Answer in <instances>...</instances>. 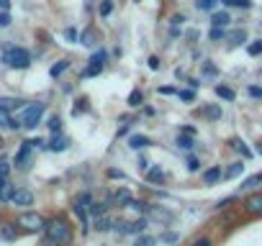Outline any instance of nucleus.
Returning a JSON list of instances; mask_svg holds the SVG:
<instances>
[{
  "instance_id": "13d9d810",
  "label": "nucleus",
  "mask_w": 262,
  "mask_h": 246,
  "mask_svg": "<svg viewBox=\"0 0 262 246\" xmlns=\"http://www.w3.org/2000/svg\"><path fill=\"white\" fill-rule=\"evenodd\" d=\"M257 154H262V141H259V144H257Z\"/></svg>"
},
{
  "instance_id": "423d86ee",
  "label": "nucleus",
  "mask_w": 262,
  "mask_h": 246,
  "mask_svg": "<svg viewBox=\"0 0 262 246\" xmlns=\"http://www.w3.org/2000/svg\"><path fill=\"white\" fill-rule=\"evenodd\" d=\"M105 59H108V54L100 49L98 54H93V57H90V64H88V69H85L82 75H85V77H95V75H100V72H103V64H105Z\"/></svg>"
},
{
  "instance_id": "c03bdc74",
  "label": "nucleus",
  "mask_w": 262,
  "mask_h": 246,
  "mask_svg": "<svg viewBox=\"0 0 262 246\" xmlns=\"http://www.w3.org/2000/svg\"><path fill=\"white\" fill-rule=\"evenodd\" d=\"M160 241H165V243H175V241H178V236H175V233H162V236H160Z\"/></svg>"
},
{
  "instance_id": "49530a36",
  "label": "nucleus",
  "mask_w": 262,
  "mask_h": 246,
  "mask_svg": "<svg viewBox=\"0 0 262 246\" xmlns=\"http://www.w3.org/2000/svg\"><path fill=\"white\" fill-rule=\"evenodd\" d=\"M193 246H211V238L201 236V238H195V241H193Z\"/></svg>"
},
{
  "instance_id": "0eeeda50",
  "label": "nucleus",
  "mask_w": 262,
  "mask_h": 246,
  "mask_svg": "<svg viewBox=\"0 0 262 246\" xmlns=\"http://www.w3.org/2000/svg\"><path fill=\"white\" fill-rule=\"evenodd\" d=\"M31 141H24L21 144V149H18V154H16V167L18 169H29V164H31Z\"/></svg>"
},
{
  "instance_id": "a19ab883",
  "label": "nucleus",
  "mask_w": 262,
  "mask_h": 246,
  "mask_svg": "<svg viewBox=\"0 0 262 246\" xmlns=\"http://www.w3.org/2000/svg\"><path fill=\"white\" fill-rule=\"evenodd\" d=\"M249 97H254V100H262V87H257V85H249Z\"/></svg>"
},
{
  "instance_id": "ddd939ff",
  "label": "nucleus",
  "mask_w": 262,
  "mask_h": 246,
  "mask_svg": "<svg viewBox=\"0 0 262 246\" xmlns=\"http://www.w3.org/2000/svg\"><path fill=\"white\" fill-rule=\"evenodd\" d=\"M18 126H21V120H13L11 110L0 108V129H18Z\"/></svg>"
},
{
  "instance_id": "6ab92c4d",
  "label": "nucleus",
  "mask_w": 262,
  "mask_h": 246,
  "mask_svg": "<svg viewBox=\"0 0 262 246\" xmlns=\"http://www.w3.org/2000/svg\"><path fill=\"white\" fill-rule=\"evenodd\" d=\"M0 236H3L6 241H16V238H18V228H16V223H6L3 228H0Z\"/></svg>"
},
{
  "instance_id": "3c124183",
  "label": "nucleus",
  "mask_w": 262,
  "mask_h": 246,
  "mask_svg": "<svg viewBox=\"0 0 262 246\" xmlns=\"http://www.w3.org/2000/svg\"><path fill=\"white\" fill-rule=\"evenodd\" d=\"M149 69H160V57H149Z\"/></svg>"
},
{
  "instance_id": "f8f14e48",
  "label": "nucleus",
  "mask_w": 262,
  "mask_h": 246,
  "mask_svg": "<svg viewBox=\"0 0 262 246\" xmlns=\"http://www.w3.org/2000/svg\"><path fill=\"white\" fill-rule=\"evenodd\" d=\"M111 203L113 205H118V208H128V203H131V195H128V190H116L113 195H111Z\"/></svg>"
},
{
  "instance_id": "4c0bfd02",
  "label": "nucleus",
  "mask_w": 262,
  "mask_h": 246,
  "mask_svg": "<svg viewBox=\"0 0 262 246\" xmlns=\"http://www.w3.org/2000/svg\"><path fill=\"white\" fill-rule=\"evenodd\" d=\"M113 13V0H103L100 3V16H111Z\"/></svg>"
},
{
  "instance_id": "6e6552de",
  "label": "nucleus",
  "mask_w": 262,
  "mask_h": 246,
  "mask_svg": "<svg viewBox=\"0 0 262 246\" xmlns=\"http://www.w3.org/2000/svg\"><path fill=\"white\" fill-rule=\"evenodd\" d=\"M244 213H249V215H259L262 213V192H254V195H249V198H244Z\"/></svg>"
},
{
  "instance_id": "aec40b11",
  "label": "nucleus",
  "mask_w": 262,
  "mask_h": 246,
  "mask_svg": "<svg viewBox=\"0 0 262 246\" xmlns=\"http://www.w3.org/2000/svg\"><path fill=\"white\" fill-rule=\"evenodd\" d=\"M80 41H82L85 46H95V44H98V34H95V29H85V31L80 34Z\"/></svg>"
},
{
  "instance_id": "864d4df0",
  "label": "nucleus",
  "mask_w": 262,
  "mask_h": 246,
  "mask_svg": "<svg viewBox=\"0 0 262 246\" xmlns=\"http://www.w3.org/2000/svg\"><path fill=\"white\" fill-rule=\"evenodd\" d=\"M82 110H85V100H80V105H75V108H72V113H75V115H77V113H82Z\"/></svg>"
},
{
  "instance_id": "f03ea898",
  "label": "nucleus",
  "mask_w": 262,
  "mask_h": 246,
  "mask_svg": "<svg viewBox=\"0 0 262 246\" xmlns=\"http://www.w3.org/2000/svg\"><path fill=\"white\" fill-rule=\"evenodd\" d=\"M3 62L8 67H13V69H26L31 64V54L26 49H21V46H8L3 52Z\"/></svg>"
},
{
  "instance_id": "58836bf2",
  "label": "nucleus",
  "mask_w": 262,
  "mask_h": 246,
  "mask_svg": "<svg viewBox=\"0 0 262 246\" xmlns=\"http://www.w3.org/2000/svg\"><path fill=\"white\" fill-rule=\"evenodd\" d=\"M8 172H11L8 159H0V180H8Z\"/></svg>"
},
{
  "instance_id": "9b49d317",
  "label": "nucleus",
  "mask_w": 262,
  "mask_h": 246,
  "mask_svg": "<svg viewBox=\"0 0 262 246\" xmlns=\"http://www.w3.org/2000/svg\"><path fill=\"white\" fill-rule=\"evenodd\" d=\"M67 146H70V141H67L62 134H54V136L49 139V144H47V149H49V152H64Z\"/></svg>"
},
{
  "instance_id": "bf43d9fd",
  "label": "nucleus",
  "mask_w": 262,
  "mask_h": 246,
  "mask_svg": "<svg viewBox=\"0 0 262 246\" xmlns=\"http://www.w3.org/2000/svg\"><path fill=\"white\" fill-rule=\"evenodd\" d=\"M259 177H262V172H259Z\"/></svg>"
},
{
  "instance_id": "20e7f679",
  "label": "nucleus",
  "mask_w": 262,
  "mask_h": 246,
  "mask_svg": "<svg viewBox=\"0 0 262 246\" xmlns=\"http://www.w3.org/2000/svg\"><path fill=\"white\" fill-rule=\"evenodd\" d=\"M44 115V103H31L24 108V115H21V126L24 129H36L39 120Z\"/></svg>"
},
{
  "instance_id": "de8ad7c7",
  "label": "nucleus",
  "mask_w": 262,
  "mask_h": 246,
  "mask_svg": "<svg viewBox=\"0 0 262 246\" xmlns=\"http://www.w3.org/2000/svg\"><path fill=\"white\" fill-rule=\"evenodd\" d=\"M203 72H206V75H211V77H213V75H216V67H213V64H211V62H206V64H203Z\"/></svg>"
},
{
  "instance_id": "79ce46f5",
  "label": "nucleus",
  "mask_w": 262,
  "mask_h": 246,
  "mask_svg": "<svg viewBox=\"0 0 262 246\" xmlns=\"http://www.w3.org/2000/svg\"><path fill=\"white\" fill-rule=\"evenodd\" d=\"M0 26H3V29H6V26H11V13H8V11L0 13Z\"/></svg>"
},
{
  "instance_id": "72a5a7b5",
  "label": "nucleus",
  "mask_w": 262,
  "mask_h": 246,
  "mask_svg": "<svg viewBox=\"0 0 262 246\" xmlns=\"http://www.w3.org/2000/svg\"><path fill=\"white\" fill-rule=\"evenodd\" d=\"M208 36H211V41H221V39H226V31H224L221 26H213Z\"/></svg>"
},
{
  "instance_id": "f3484780",
  "label": "nucleus",
  "mask_w": 262,
  "mask_h": 246,
  "mask_svg": "<svg viewBox=\"0 0 262 246\" xmlns=\"http://www.w3.org/2000/svg\"><path fill=\"white\" fill-rule=\"evenodd\" d=\"M229 21H231V16L226 13V11H219V13H211V26H229Z\"/></svg>"
},
{
  "instance_id": "2f4dec72",
  "label": "nucleus",
  "mask_w": 262,
  "mask_h": 246,
  "mask_svg": "<svg viewBox=\"0 0 262 246\" xmlns=\"http://www.w3.org/2000/svg\"><path fill=\"white\" fill-rule=\"evenodd\" d=\"M47 126L52 129V134H59V131H62V118H59V115H52Z\"/></svg>"
},
{
  "instance_id": "a878e982",
  "label": "nucleus",
  "mask_w": 262,
  "mask_h": 246,
  "mask_svg": "<svg viewBox=\"0 0 262 246\" xmlns=\"http://www.w3.org/2000/svg\"><path fill=\"white\" fill-rule=\"evenodd\" d=\"M201 113H203L208 120H219V118H221V108H219V105H208V108H203Z\"/></svg>"
},
{
  "instance_id": "5701e85b",
  "label": "nucleus",
  "mask_w": 262,
  "mask_h": 246,
  "mask_svg": "<svg viewBox=\"0 0 262 246\" xmlns=\"http://www.w3.org/2000/svg\"><path fill=\"white\" fill-rule=\"evenodd\" d=\"M147 180H149V182H160V185H162V182H165V172H162L160 167H152V169H147Z\"/></svg>"
},
{
  "instance_id": "393cba45",
  "label": "nucleus",
  "mask_w": 262,
  "mask_h": 246,
  "mask_svg": "<svg viewBox=\"0 0 262 246\" xmlns=\"http://www.w3.org/2000/svg\"><path fill=\"white\" fill-rule=\"evenodd\" d=\"M21 105H24V100H18V97H0V108H6V110H13Z\"/></svg>"
},
{
  "instance_id": "a18cd8bd",
  "label": "nucleus",
  "mask_w": 262,
  "mask_h": 246,
  "mask_svg": "<svg viewBox=\"0 0 262 246\" xmlns=\"http://www.w3.org/2000/svg\"><path fill=\"white\" fill-rule=\"evenodd\" d=\"M178 95H180V97H183V100H188V103H190V100H193V97H195V95H193V90H180V92H178Z\"/></svg>"
},
{
  "instance_id": "c756f323",
  "label": "nucleus",
  "mask_w": 262,
  "mask_h": 246,
  "mask_svg": "<svg viewBox=\"0 0 262 246\" xmlns=\"http://www.w3.org/2000/svg\"><path fill=\"white\" fill-rule=\"evenodd\" d=\"M155 243H157V238L155 236H144V233H139L137 241H134V246H155Z\"/></svg>"
},
{
  "instance_id": "5fc2aeb1",
  "label": "nucleus",
  "mask_w": 262,
  "mask_h": 246,
  "mask_svg": "<svg viewBox=\"0 0 262 246\" xmlns=\"http://www.w3.org/2000/svg\"><path fill=\"white\" fill-rule=\"evenodd\" d=\"M139 169L147 172V169H149V162H147V159H139Z\"/></svg>"
},
{
  "instance_id": "09e8293b",
  "label": "nucleus",
  "mask_w": 262,
  "mask_h": 246,
  "mask_svg": "<svg viewBox=\"0 0 262 246\" xmlns=\"http://www.w3.org/2000/svg\"><path fill=\"white\" fill-rule=\"evenodd\" d=\"M234 6H239V8H252V0H234Z\"/></svg>"
},
{
  "instance_id": "39448f33",
  "label": "nucleus",
  "mask_w": 262,
  "mask_h": 246,
  "mask_svg": "<svg viewBox=\"0 0 262 246\" xmlns=\"http://www.w3.org/2000/svg\"><path fill=\"white\" fill-rule=\"evenodd\" d=\"M113 228L118 233H128V236H139L144 228H147V218L139 215L137 220H113Z\"/></svg>"
},
{
  "instance_id": "7ed1b4c3",
  "label": "nucleus",
  "mask_w": 262,
  "mask_h": 246,
  "mask_svg": "<svg viewBox=\"0 0 262 246\" xmlns=\"http://www.w3.org/2000/svg\"><path fill=\"white\" fill-rule=\"evenodd\" d=\"M16 226H18L21 231H26V233H36V231H44L47 220H44V215H41V213L26 210V213H21V215L16 218Z\"/></svg>"
},
{
  "instance_id": "8fccbe9b",
  "label": "nucleus",
  "mask_w": 262,
  "mask_h": 246,
  "mask_svg": "<svg viewBox=\"0 0 262 246\" xmlns=\"http://www.w3.org/2000/svg\"><path fill=\"white\" fill-rule=\"evenodd\" d=\"M64 36H67V41H75V39H77V31H75V29H67Z\"/></svg>"
},
{
  "instance_id": "6e6d98bb",
  "label": "nucleus",
  "mask_w": 262,
  "mask_h": 246,
  "mask_svg": "<svg viewBox=\"0 0 262 246\" xmlns=\"http://www.w3.org/2000/svg\"><path fill=\"white\" fill-rule=\"evenodd\" d=\"M180 134H190V136H195V129H190V126H185V129H180Z\"/></svg>"
},
{
  "instance_id": "4d7b16f0",
  "label": "nucleus",
  "mask_w": 262,
  "mask_h": 246,
  "mask_svg": "<svg viewBox=\"0 0 262 246\" xmlns=\"http://www.w3.org/2000/svg\"><path fill=\"white\" fill-rule=\"evenodd\" d=\"M0 8H3V11H8V8H11V0H0Z\"/></svg>"
},
{
  "instance_id": "f704fd0d",
  "label": "nucleus",
  "mask_w": 262,
  "mask_h": 246,
  "mask_svg": "<svg viewBox=\"0 0 262 246\" xmlns=\"http://www.w3.org/2000/svg\"><path fill=\"white\" fill-rule=\"evenodd\" d=\"M226 39H229L231 44H242V41H247V34H244V31H231Z\"/></svg>"
},
{
  "instance_id": "473e14b6",
  "label": "nucleus",
  "mask_w": 262,
  "mask_h": 246,
  "mask_svg": "<svg viewBox=\"0 0 262 246\" xmlns=\"http://www.w3.org/2000/svg\"><path fill=\"white\" fill-rule=\"evenodd\" d=\"M195 8L198 11H213L216 8V0H195Z\"/></svg>"
},
{
  "instance_id": "4be33fe9",
  "label": "nucleus",
  "mask_w": 262,
  "mask_h": 246,
  "mask_svg": "<svg viewBox=\"0 0 262 246\" xmlns=\"http://www.w3.org/2000/svg\"><path fill=\"white\" fill-rule=\"evenodd\" d=\"M242 172H244V164H242V162H236V164H231V167L224 172V180H234V177H239Z\"/></svg>"
},
{
  "instance_id": "2eb2a0df",
  "label": "nucleus",
  "mask_w": 262,
  "mask_h": 246,
  "mask_svg": "<svg viewBox=\"0 0 262 246\" xmlns=\"http://www.w3.org/2000/svg\"><path fill=\"white\" fill-rule=\"evenodd\" d=\"M221 177H224L221 167H211V169H206V172H203V182H206V185H216Z\"/></svg>"
},
{
  "instance_id": "bb28decb",
  "label": "nucleus",
  "mask_w": 262,
  "mask_h": 246,
  "mask_svg": "<svg viewBox=\"0 0 262 246\" xmlns=\"http://www.w3.org/2000/svg\"><path fill=\"white\" fill-rule=\"evenodd\" d=\"M13 190H16V187L6 180L3 185H0V200H11V198H13Z\"/></svg>"
},
{
  "instance_id": "ea45409f",
  "label": "nucleus",
  "mask_w": 262,
  "mask_h": 246,
  "mask_svg": "<svg viewBox=\"0 0 262 246\" xmlns=\"http://www.w3.org/2000/svg\"><path fill=\"white\" fill-rule=\"evenodd\" d=\"M259 182H262V177H259V175H254V177H249L247 182H242V187H244V190H249V187H254V185H259Z\"/></svg>"
},
{
  "instance_id": "dca6fc26",
  "label": "nucleus",
  "mask_w": 262,
  "mask_h": 246,
  "mask_svg": "<svg viewBox=\"0 0 262 246\" xmlns=\"http://www.w3.org/2000/svg\"><path fill=\"white\" fill-rule=\"evenodd\" d=\"M93 228H95V231H100V233H103V231H111V228H113L111 215H105V213H103V215H98V218H95V223H93Z\"/></svg>"
},
{
  "instance_id": "c85d7f7f",
  "label": "nucleus",
  "mask_w": 262,
  "mask_h": 246,
  "mask_svg": "<svg viewBox=\"0 0 262 246\" xmlns=\"http://www.w3.org/2000/svg\"><path fill=\"white\" fill-rule=\"evenodd\" d=\"M142 103H144V95H142V90H134V92L128 95V105H131V108H139Z\"/></svg>"
},
{
  "instance_id": "412c9836",
  "label": "nucleus",
  "mask_w": 262,
  "mask_h": 246,
  "mask_svg": "<svg viewBox=\"0 0 262 246\" xmlns=\"http://www.w3.org/2000/svg\"><path fill=\"white\" fill-rule=\"evenodd\" d=\"M128 208H131V210H137V213H144V215H147L152 205H149L147 200H134V198H131V203H128Z\"/></svg>"
},
{
  "instance_id": "c9c22d12",
  "label": "nucleus",
  "mask_w": 262,
  "mask_h": 246,
  "mask_svg": "<svg viewBox=\"0 0 262 246\" xmlns=\"http://www.w3.org/2000/svg\"><path fill=\"white\" fill-rule=\"evenodd\" d=\"M231 146H234L236 152H242V157H252V152H249V149L244 146V141H239V139H234V141H231Z\"/></svg>"
},
{
  "instance_id": "603ef678",
  "label": "nucleus",
  "mask_w": 262,
  "mask_h": 246,
  "mask_svg": "<svg viewBox=\"0 0 262 246\" xmlns=\"http://www.w3.org/2000/svg\"><path fill=\"white\" fill-rule=\"evenodd\" d=\"M108 177H113V180H116V177L123 180V172H118V169H108Z\"/></svg>"
},
{
  "instance_id": "e433bc0d",
  "label": "nucleus",
  "mask_w": 262,
  "mask_h": 246,
  "mask_svg": "<svg viewBox=\"0 0 262 246\" xmlns=\"http://www.w3.org/2000/svg\"><path fill=\"white\" fill-rule=\"evenodd\" d=\"M247 52H249L252 57H257V54H262V39H259V41H252V44L247 46Z\"/></svg>"
},
{
  "instance_id": "1a4fd4ad",
  "label": "nucleus",
  "mask_w": 262,
  "mask_h": 246,
  "mask_svg": "<svg viewBox=\"0 0 262 246\" xmlns=\"http://www.w3.org/2000/svg\"><path fill=\"white\" fill-rule=\"evenodd\" d=\"M147 215H149L152 220H157V223H165V226H167V223H172V218H175V215H172L170 210H165L162 205H152Z\"/></svg>"
},
{
  "instance_id": "b1692460",
  "label": "nucleus",
  "mask_w": 262,
  "mask_h": 246,
  "mask_svg": "<svg viewBox=\"0 0 262 246\" xmlns=\"http://www.w3.org/2000/svg\"><path fill=\"white\" fill-rule=\"evenodd\" d=\"M105 208H108L105 203H98V200H93V203L88 205V213H90L93 218H98V215H103V213H105Z\"/></svg>"
},
{
  "instance_id": "37998d69",
  "label": "nucleus",
  "mask_w": 262,
  "mask_h": 246,
  "mask_svg": "<svg viewBox=\"0 0 262 246\" xmlns=\"http://www.w3.org/2000/svg\"><path fill=\"white\" fill-rule=\"evenodd\" d=\"M198 167H201V162H198L195 157H190V159H188V169H190V172H198Z\"/></svg>"
},
{
  "instance_id": "f257e3e1",
  "label": "nucleus",
  "mask_w": 262,
  "mask_h": 246,
  "mask_svg": "<svg viewBox=\"0 0 262 246\" xmlns=\"http://www.w3.org/2000/svg\"><path fill=\"white\" fill-rule=\"evenodd\" d=\"M44 233H47V238H49V241H54L57 246H64V243H70V241H72V226H70V220H67V218H62V215H57V218L47 220Z\"/></svg>"
},
{
  "instance_id": "7c9ffc66",
  "label": "nucleus",
  "mask_w": 262,
  "mask_h": 246,
  "mask_svg": "<svg viewBox=\"0 0 262 246\" xmlns=\"http://www.w3.org/2000/svg\"><path fill=\"white\" fill-rule=\"evenodd\" d=\"M67 67H70V62H67V59H62V62H57V64L49 69V75H52V77H59V75H62Z\"/></svg>"
},
{
  "instance_id": "a211bd4d",
  "label": "nucleus",
  "mask_w": 262,
  "mask_h": 246,
  "mask_svg": "<svg viewBox=\"0 0 262 246\" xmlns=\"http://www.w3.org/2000/svg\"><path fill=\"white\" fill-rule=\"evenodd\" d=\"M175 144H178L180 149H185V152H190V149L195 146V139H193L190 134H178V139H175Z\"/></svg>"
},
{
  "instance_id": "9d476101",
  "label": "nucleus",
  "mask_w": 262,
  "mask_h": 246,
  "mask_svg": "<svg viewBox=\"0 0 262 246\" xmlns=\"http://www.w3.org/2000/svg\"><path fill=\"white\" fill-rule=\"evenodd\" d=\"M11 203H13V205H21V208H26V205H31V203H34V192H31V190H26V187H21V190H13V198H11Z\"/></svg>"
},
{
  "instance_id": "cd10ccee",
  "label": "nucleus",
  "mask_w": 262,
  "mask_h": 246,
  "mask_svg": "<svg viewBox=\"0 0 262 246\" xmlns=\"http://www.w3.org/2000/svg\"><path fill=\"white\" fill-rule=\"evenodd\" d=\"M216 95H219L221 100H234V90L226 87V85H216Z\"/></svg>"
},
{
  "instance_id": "4468645a",
  "label": "nucleus",
  "mask_w": 262,
  "mask_h": 246,
  "mask_svg": "<svg viewBox=\"0 0 262 246\" xmlns=\"http://www.w3.org/2000/svg\"><path fill=\"white\" fill-rule=\"evenodd\" d=\"M128 146L139 152V149H147V146H152V141H149L147 136H142V134H134V136L128 139Z\"/></svg>"
}]
</instances>
